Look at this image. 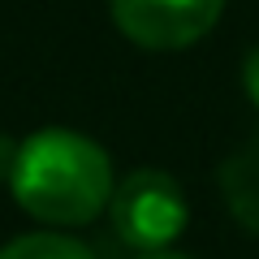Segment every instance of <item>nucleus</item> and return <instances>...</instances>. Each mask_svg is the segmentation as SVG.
I'll return each instance as SVG.
<instances>
[{"instance_id": "1", "label": "nucleus", "mask_w": 259, "mask_h": 259, "mask_svg": "<svg viewBox=\"0 0 259 259\" xmlns=\"http://www.w3.org/2000/svg\"><path fill=\"white\" fill-rule=\"evenodd\" d=\"M112 160L87 134L74 130H39L18 143L9 190L26 216L39 225L74 229L91 225L112 199Z\"/></svg>"}, {"instance_id": "2", "label": "nucleus", "mask_w": 259, "mask_h": 259, "mask_svg": "<svg viewBox=\"0 0 259 259\" xmlns=\"http://www.w3.org/2000/svg\"><path fill=\"white\" fill-rule=\"evenodd\" d=\"M108 221H112V233L139 255L168 250L186 233V221H190L186 190L164 168H134L112 186Z\"/></svg>"}, {"instance_id": "3", "label": "nucleus", "mask_w": 259, "mask_h": 259, "mask_svg": "<svg viewBox=\"0 0 259 259\" xmlns=\"http://www.w3.org/2000/svg\"><path fill=\"white\" fill-rule=\"evenodd\" d=\"M225 0H112L117 30L139 48L173 52L190 48L221 22Z\"/></svg>"}, {"instance_id": "4", "label": "nucleus", "mask_w": 259, "mask_h": 259, "mask_svg": "<svg viewBox=\"0 0 259 259\" xmlns=\"http://www.w3.org/2000/svg\"><path fill=\"white\" fill-rule=\"evenodd\" d=\"M216 186H221L225 212H229L246 233L259 238V134L246 139L238 151H229V156L221 160Z\"/></svg>"}, {"instance_id": "5", "label": "nucleus", "mask_w": 259, "mask_h": 259, "mask_svg": "<svg viewBox=\"0 0 259 259\" xmlns=\"http://www.w3.org/2000/svg\"><path fill=\"white\" fill-rule=\"evenodd\" d=\"M0 259H95V250L87 246V242L69 238V233H22V238H13L9 246L0 250Z\"/></svg>"}, {"instance_id": "6", "label": "nucleus", "mask_w": 259, "mask_h": 259, "mask_svg": "<svg viewBox=\"0 0 259 259\" xmlns=\"http://www.w3.org/2000/svg\"><path fill=\"white\" fill-rule=\"evenodd\" d=\"M242 87H246L250 104L259 108V44L246 52V61H242Z\"/></svg>"}, {"instance_id": "7", "label": "nucleus", "mask_w": 259, "mask_h": 259, "mask_svg": "<svg viewBox=\"0 0 259 259\" xmlns=\"http://www.w3.org/2000/svg\"><path fill=\"white\" fill-rule=\"evenodd\" d=\"M13 160H18V139L0 134V182H9V173H13Z\"/></svg>"}, {"instance_id": "8", "label": "nucleus", "mask_w": 259, "mask_h": 259, "mask_svg": "<svg viewBox=\"0 0 259 259\" xmlns=\"http://www.w3.org/2000/svg\"><path fill=\"white\" fill-rule=\"evenodd\" d=\"M139 259H190V255H177V250H156V255H139Z\"/></svg>"}]
</instances>
